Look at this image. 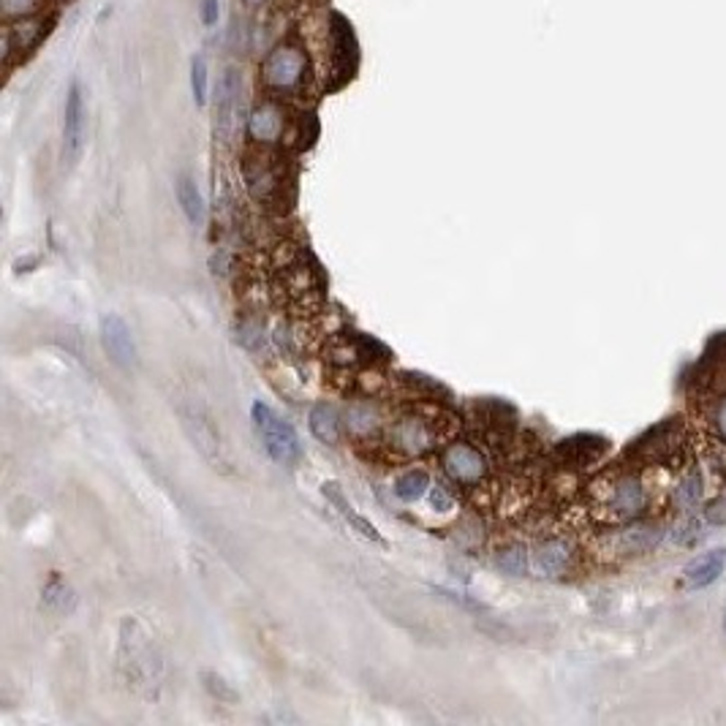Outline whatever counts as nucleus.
<instances>
[{
  "label": "nucleus",
  "mask_w": 726,
  "mask_h": 726,
  "mask_svg": "<svg viewBox=\"0 0 726 726\" xmlns=\"http://www.w3.org/2000/svg\"><path fill=\"white\" fill-rule=\"evenodd\" d=\"M387 438L392 449L403 451V455H422V451L433 449L438 441V422L411 411L389 427Z\"/></svg>",
  "instance_id": "nucleus-9"
},
{
  "label": "nucleus",
  "mask_w": 726,
  "mask_h": 726,
  "mask_svg": "<svg viewBox=\"0 0 726 726\" xmlns=\"http://www.w3.org/2000/svg\"><path fill=\"white\" fill-rule=\"evenodd\" d=\"M324 498L346 517V522L359 533V536H365V538H371V541H379V544H384V536L379 533V528L371 522V520H365L362 517L354 506H351V501H346V495H343V490L335 485V482H327L324 485Z\"/></svg>",
  "instance_id": "nucleus-18"
},
{
  "label": "nucleus",
  "mask_w": 726,
  "mask_h": 726,
  "mask_svg": "<svg viewBox=\"0 0 726 726\" xmlns=\"http://www.w3.org/2000/svg\"><path fill=\"white\" fill-rule=\"evenodd\" d=\"M615 550L617 553H625V555H643V553H651L656 544L661 541V530L653 528V525H631V528H623L615 533Z\"/></svg>",
  "instance_id": "nucleus-17"
},
{
  "label": "nucleus",
  "mask_w": 726,
  "mask_h": 726,
  "mask_svg": "<svg viewBox=\"0 0 726 726\" xmlns=\"http://www.w3.org/2000/svg\"><path fill=\"white\" fill-rule=\"evenodd\" d=\"M726 569V550H710L699 558H694L683 572V588L686 590H702L713 585Z\"/></svg>",
  "instance_id": "nucleus-15"
},
{
  "label": "nucleus",
  "mask_w": 726,
  "mask_h": 726,
  "mask_svg": "<svg viewBox=\"0 0 726 726\" xmlns=\"http://www.w3.org/2000/svg\"><path fill=\"white\" fill-rule=\"evenodd\" d=\"M572 566V547L564 538H550L536 547L533 553V569L541 577H561Z\"/></svg>",
  "instance_id": "nucleus-16"
},
{
  "label": "nucleus",
  "mask_w": 726,
  "mask_h": 726,
  "mask_svg": "<svg viewBox=\"0 0 726 726\" xmlns=\"http://www.w3.org/2000/svg\"><path fill=\"white\" fill-rule=\"evenodd\" d=\"M286 131H289V115H286V107L281 104V99L267 96L250 109V115H248V136H250V142H256L261 147H269V144L284 142Z\"/></svg>",
  "instance_id": "nucleus-8"
},
{
  "label": "nucleus",
  "mask_w": 726,
  "mask_h": 726,
  "mask_svg": "<svg viewBox=\"0 0 726 726\" xmlns=\"http://www.w3.org/2000/svg\"><path fill=\"white\" fill-rule=\"evenodd\" d=\"M199 17L205 28H215L221 20V0H199Z\"/></svg>",
  "instance_id": "nucleus-27"
},
{
  "label": "nucleus",
  "mask_w": 726,
  "mask_h": 726,
  "mask_svg": "<svg viewBox=\"0 0 726 726\" xmlns=\"http://www.w3.org/2000/svg\"><path fill=\"white\" fill-rule=\"evenodd\" d=\"M311 433L324 441V443H337L343 435V424H340V414L335 406L329 403H319L311 411Z\"/></svg>",
  "instance_id": "nucleus-20"
},
{
  "label": "nucleus",
  "mask_w": 726,
  "mask_h": 726,
  "mask_svg": "<svg viewBox=\"0 0 726 726\" xmlns=\"http://www.w3.org/2000/svg\"><path fill=\"white\" fill-rule=\"evenodd\" d=\"M177 416H179V424H183V433L188 435V441L194 443V449L199 451V455L213 468L226 471V466H229L226 449H223V438H221L213 416L199 403H186V400L177 406Z\"/></svg>",
  "instance_id": "nucleus-6"
},
{
  "label": "nucleus",
  "mask_w": 726,
  "mask_h": 726,
  "mask_svg": "<svg viewBox=\"0 0 726 726\" xmlns=\"http://www.w3.org/2000/svg\"><path fill=\"white\" fill-rule=\"evenodd\" d=\"M120 667L128 669V680L136 686H153L161 675V659L155 653V645L131 617L123 620L120 631Z\"/></svg>",
  "instance_id": "nucleus-4"
},
{
  "label": "nucleus",
  "mask_w": 726,
  "mask_h": 726,
  "mask_svg": "<svg viewBox=\"0 0 726 726\" xmlns=\"http://www.w3.org/2000/svg\"><path fill=\"white\" fill-rule=\"evenodd\" d=\"M52 4H74V0H52Z\"/></svg>",
  "instance_id": "nucleus-31"
},
{
  "label": "nucleus",
  "mask_w": 726,
  "mask_h": 726,
  "mask_svg": "<svg viewBox=\"0 0 726 726\" xmlns=\"http://www.w3.org/2000/svg\"><path fill=\"white\" fill-rule=\"evenodd\" d=\"M723 631H726V609H723Z\"/></svg>",
  "instance_id": "nucleus-32"
},
{
  "label": "nucleus",
  "mask_w": 726,
  "mask_h": 726,
  "mask_svg": "<svg viewBox=\"0 0 726 726\" xmlns=\"http://www.w3.org/2000/svg\"><path fill=\"white\" fill-rule=\"evenodd\" d=\"M55 31V14H39L17 22H4V36H0V52H4L6 68L22 66Z\"/></svg>",
  "instance_id": "nucleus-5"
},
{
  "label": "nucleus",
  "mask_w": 726,
  "mask_h": 726,
  "mask_svg": "<svg viewBox=\"0 0 726 726\" xmlns=\"http://www.w3.org/2000/svg\"><path fill=\"white\" fill-rule=\"evenodd\" d=\"M707 424L710 433L718 438V443H726V392L718 395L707 408Z\"/></svg>",
  "instance_id": "nucleus-25"
},
{
  "label": "nucleus",
  "mask_w": 726,
  "mask_h": 726,
  "mask_svg": "<svg viewBox=\"0 0 726 726\" xmlns=\"http://www.w3.org/2000/svg\"><path fill=\"white\" fill-rule=\"evenodd\" d=\"M177 202H179L186 218L194 226H199L205 221V199H202V194H199V188L194 183V177L186 174V171L177 177Z\"/></svg>",
  "instance_id": "nucleus-21"
},
{
  "label": "nucleus",
  "mask_w": 726,
  "mask_h": 726,
  "mask_svg": "<svg viewBox=\"0 0 726 726\" xmlns=\"http://www.w3.org/2000/svg\"><path fill=\"white\" fill-rule=\"evenodd\" d=\"M609 443L599 435H574L553 449V460L561 468H590L607 455Z\"/></svg>",
  "instance_id": "nucleus-12"
},
{
  "label": "nucleus",
  "mask_w": 726,
  "mask_h": 726,
  "mask_svg": "<svg viewBox=\"0 0 726 726\" xmlns=\"http://www.w3.org/2000/svg\"><path fill=\"white\" fill-rule=\"evenodd\" d=\"M240 104H242V71L237 66H226L218 87H215V136L221 142H232L240 123Z\"/></svg>",
  "instance_id": "nucleus-7"
},
{
  "label": "nucleus",
  "mask_w": 726,
  "mask_h": 726,
  "mask_svg": "<svg viewBox=\"0 0 726 726\" xmlns=\"http://www.w3.org/2000/svg\"><path fill=\"white\" fill-rule=\"evenodd\" d=\"M704 517H707V522H713V525H723V522H726V498H723V501H715V503L704 512Z\"/></svg>",
  "instance_id": "nucleus-28"
},
{
  "label": "nucleus",
  "mask_w": 726,
  "mask_h": 726,
  "mask_svg": "<svg viewBox=\"0 0 726 726\" xmlns=\"http://www.w3.org/2000/svg\"><path fill=\"white\" fill-rule=\"evenodd\" d=\"M250 416H253V427L267 449V455L281 463V466H297L302 460V443H300V435L297 430L284 422L276 411H272L267 403L256 400L250 406Z\"/></svg>",
  "instance_id": "nucleus-2"
},
{
  "label": "nucleus",
  "mask_w": 726,
  "mask_h": 726,
  "mask_svg": "<svg viewBox=\"0 0 726 726\" xmlns=\"http://www.w3.org/2000/svg\"><path fill=\"white\" fill-rule=\"evenodd\" d=\"M242 4H245L248 9H261V6L267 4V0H242Z\"/></svg>",
  "instance_id": "nucleus-30"
},
{
  "label": "nucleus",
  "mask_w": 726,
  "mask_h": 726,
  "mask_svg": "<svg viewBox=\"0 0 726 726\" xmlns=\"http://www.w3.org/2000/svg\"><path fill=\"white\" fill-rule=\"evenodd\" d=\"M52 0H0V20L4 22H17L28 17H39L49 12Z\"/></svg>",
  "instance_id": "nucleus-22"
},
{
  "label": "nucleus",
  "mask_w": 726,
  "mask_h": 726,
  "mask_svg": "<svg viewBox=\"0 0 726 726\" xmlns=\"http://www.w3.org/2000/svg\"><path fill=\"white\" fill-rule=\"evenodd\" d=\"M430 501H433V506H435L438 512H446V509L451 506V498H449V493H446L443 487H433V490H430Z\"/></svg>",
  "instance_id": "nucleus-29"
},
{
  "label": "nucleus",
  "mask_w": 726,
  "mask_h": 726,
  "mask_svg": "<svg viewBox=\"0 0 726 726\" xmlns=\"http://www.w3.org/2000/svg\"><path fill=\"white\" fill-rule=\"evenodd\" d=\"M207 90H210V74H207V63L205 57H194L191 60V93L197 107L207 104Z\"/></svg>",
  "instance_id": "nucleus-24"
},
{
  "label": "nucleus",
  "mask_w": 726,
  "mask_h": 726,
  "mask_svg": "<svg viewBox=\"0 0 726 726\" xmlns=\"http://www.w3.org/2000/svg\"><path fill=\"white\" fill-rule=\"evenodd\" d=\"M87 139V107H84V93L79 79L71 82L66 93V107H63V155L68 163H76Z\"/></svg>",
  "instance_id": "nucleus-10"
},
{
  "label": "nucleus",
  "mask_w": 726,
  "mask_h": 726,
  "mask_svg": "<svg viewBox=\"0 0 726 726\" xmlns=\"http://www.w3.org/2000/svg\"><path fill=\"white\" fill-rule=\"evenodd\" d=\"M101 343H104V351L109 354V359L115 362L118 368L123 371H131L136 368V343H134V335L128 329V324L118 316V313H107L101 319Z\"/></svg>",
  "instance_id": "nucleus-13"
},
{
  "label": "nucleus",
  "mask_w": 726,
  "mask_h": 726,
  "mask_svg": "<svg viewBox=\"0 0 726 726\" xmlns=\"http://www.w3.org/2000/svg\"><path fill=\"white\" fill-rule=\"evenodd\" d=\"M245 186L256 199H272L284 186L281 169L272 166L267 155H253L245 161Z\"/></svg>",
  "instance_id": "nucleus-14"
},
{
  "label": "nucleus",
  "mask_w": 726,
  "mask_h": 726,
  "mask_svg": "<svg viewBox=\"0 0 726 726\" xmlns=\"http://www.w3.org/2000/svg\"><path fill=\"white\" fill-rule=\"evenodd\" d=\"M427 487H430L427 471H408V474H403L395 482V495L400 501H406V503H414V501H419L427 493Z\"/></svg>",
  "instance_id": "nucleus-23"
},
{
  "label": "nucleus",
  "mask_w": 726,
  "mask_h": 726,
  "mask_svg": "<svg viewBox=\"0 0 726 726\" xmlns=\"http://www.w3.org/2000/svg\"><path fill=\"white\" fill-rule=\"evenodd\" d=\"M599 487V512H604L615 522H631L643 517V512L648 509V490L637 474H615Z\"/></svg>",
  "instance_id": "nucleus-3"
},
{
  "label": "nucleus",
  "mask_w": 726,
  "mask_h": 726,
  "mask_svg": "<svg viewBox=\"0 0 726 726\" xmlns=\"http://www.w3.org/2000/svg\"><path fill=\"white\" fill-rule=\"evenodd\" d=\"M704 495V479L696 468H688L686 474H680V479L672 487V503L680 512H691L702 503Z\"/></svg>",
  "instance_id": "nucleus-19"
},
{
  "label": "nucleus",
  "mask_w": 726,
  "mask_h": 726,
  "mask_svg": "<svg viewBox=\"0 0 726 726\" xmlns=\"http://www.w3.org/2000/svg\"><path fill=\"white\" fill-rule=\"evenodd\" d=\"M441 466L451 482L474 487L487 477V460L468 443H449L441 455Z\"/></svg>",
  "instance_id": "nucleus-11"
},
{
  "label": "nucleus",
  "mask_w": 726,
  "mask_h": 726,
  "mask_svg": "<svg viewBox=\"0 0 726 726\" xmlns=\"http://www.w3.org/2000/svg\"><path fill=\"white\" fill-rule=\"evenodd\" d=\"M498 566L512 577H522L528 572V555L522 547H509L498 555Z\"/></svg>",
  "instance_id": "nucleus-26"
},
{
  "label": "nucleus",
  "mask_w": 726,
  "mask_h": 726,
  "mask_svg": "<svg viewBox=\"0 0 726 726\" xmlns=\"http://www.w3.org/2000/svg\"><path fill=\"white\" fill-rule=\"evenodd\" d=\"M313 76V60L308 55V47L300 41H281L272 47L261 66H258V82L267 90V96L276 99H294L302 96Z\"/></svg>",
  "instance_id": "nucleus-1"
}]
</instances>
